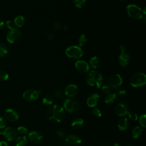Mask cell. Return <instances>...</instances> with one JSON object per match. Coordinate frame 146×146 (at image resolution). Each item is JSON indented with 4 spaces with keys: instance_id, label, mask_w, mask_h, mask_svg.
<instances>
[{
    "instance_id": "44",
    "label": "cell",
    "mask_w": 146,
    "mask_h": 146,
    "mask_svg": "<svg viewBox=\"0 0 146 146\" xmlns=\"http://www.w3.org/2000/svg\"><path fill=\"white\" fill-rule=\"evenodd\" d=\"M54 37V35H53L52 34H48V39H50V40L52 39Z\"/></svg>"
},
{
    "instance_id": "35",
    "label": "cell",
    "mask_w": 146,
    "mask_h": 146,
    "mask_svg": "<svg viewBox=\"0 0 146 146\" xmlns=\"http://www.w3.org/2000/svg\"><path fill=\"white\" fill-rule=\"evenodd\" d=\"M92 114L94 115V116L96 117H99L102 116V112L98 108H94L92 110Z\"/></svg>"
},
{
    "instance_id": "45",
    "label": "cell",
    "mask_w": 146,
    "mask_h": 146,
    "mask_svg": "<svg viewBox=\"0 0 146 146\" xmlns=\"http://www.w3.org/2000/svg\"><path fill=\"white\" fill-rule=\"evenodd\" d=\"M63 29H64V30H67V29H68V27H67V26L66 25H63Z\"/></svg>"
},
{
    "instance_id": "38",
    "label": "cell",
    "mask_w": 146,
    "mask_h": 146,
    "mask_svg": "<svg viewBox=\"0 0 146 146\" xmlns=\"http://www.w3.org/2000/svg\"><path fill=\"white\" fill-rule=\"evenodd\" d=\"M102 91L104 94H108L111 91V88L108 86H104L102 88Z\"/></svg>"
},
{
    "instance_id": "1",
    "label": "cell",
    "mask_w": 146,
    "mask_h": 146,
    "mask_svg": "<svg viewBox=\"0 0 146 146\" xmlns=\"http://www.w3.org/2000/svg\"><path fill=\"white\" fill-rule=\"evenodd\" d=\"M46 116L52 122L58 123L64 118V111L62 106L55 104L47 110Z\"/></svg>"
},
{
    "instance_id": "4",
    "label": "cell",
    "mask_w": 146,
    "mask_h": 146,
    "mask_svg": "<svg viewBox=\"0 0 146 146\" xmlns=\"http://www.w3.org/2000/svg\"><path fill=\"white\" fill-rule=\"evenodd\" d=\"M66 55L71 59H79L83 55L82 49L78 46H71L66 48Z\"/></svg>"
},
{
    "instance_id": "21",
    "label": "cell",
    "mask_w": 146,
    "mask_h": 146,
    "mask_svg": "<svg viewBox=\"0 0 146 146\" xmlns=\"http://www.w3.org/2000/svg\"><path fill=\"white\" fill-rule=\"evenodd\" d=\"M13 22L15 26L17 27H21L25 23V19L23 16L18 15L14 18Z\"/></svg>"
},
{
    "instance_id": "25",
    "label": "cell",
    "mask_w": 146,
    "mask_h": 146,
    "mask_svg": "<svg viewBox=\"0 0 146 146\" xmlns=\"http://www.w3.org/2000/svg\"><path fill=\"white\" fill-rule=\"evenodd\" d=\"M99 63H100V60L98 57L97 56H94L90 59V64L92 68H96L99 66Z\"/></svg>"
},
{
    "instance_id": "48",
    "label": "cell",
    "mask_w": 146,
    "mask_h": 146,
    "mask_svg": "<svg viewBox=\"0 0 146 146\" xmlns=\"http://www.w3.org/2000/svg\"><path fill=\"white\" fill-rule=\"evenodd\" d=\"M117 1H125V0H117Z\"/></svg>"
},
{
    "instance_id": "24",
    "label": "cell",
    "mask_w": 146,
    "mask_h": 146,
    "mask_svg": "<svg viewBox=\"0 0 146 146\" xmlns=\"http://www.w3.org/2000/svg\"><path fill=\"white\" fill-rule=\"evenodd\" d=\"M27 141V139L26 136H19L16 139V146H25Z\"/></svg>"
},
{
    "instance_id": "34",
    "label": "cell",
    "mask_w": 146,
    "mask_h": 146,
    "mask_svg": "<svg viewBox=\"0 0 146 146\" xmlns=\"http://www.w3.org/2000/svg\"><path fill=\"white\" fill-rule=\"evenodd\" d=\"M57 134L60 138H63L66 136V131L63 128H59L57 129Z\"/></svg>"
},
{
    "instance_id": "36",
    "label": "cell",
    "mask_w": 146,
    "mask_h": 146,
    "mask_svg": "<svg viewBox=\"0 0 146 146\" xmlns=\"http://www.w3.org/2000/svg\"><path fill=\"white\" fill-rule=\"evenodd\" d=\"M128 115L129 119L132 121H136L138 119V116H137V114L134 112H129V113L128 114Z\"/></svg>"
},
{
    "instance_id": "42",
    "label": "cell",
    "mask_w": 146,
    "mask_h": 146,
    "mask_svg": "<svg viewBox=\"0 0 146 146\" xmlns=\"http://www.w3.org/2000/svg\"><path fill=\"white\" fill-rule=\"evenodd\" d=\"M0 146H8V145L6 142L3 141H0Z\"/></svg>"
},
{
    "instance_id": "14",
    "label": "cell",
    "mask_w": 146,
    "mask_h": 146,
    "mask_svg": "<svg viewBox=\"0 0 146 146\" xmlns=\"http://www.w3.org/2000/svg\"><path fill=\"white\" fill-rule=\"evenodd\" d=\"M78 92V87L73 84H69L66 86V87L64 89V94L65 95L69 97L72 98L75 96Z\"/></svg>"
},
{
    "instance_id": "7",
    "label": "cell",
    "mask_w": 146,
    "mask_h": 146,
    "mask_svg": "<svg viewBox=\"0 0 146 146\" xmlns=\"http://www.w3.org/2000/svg\"><path fill=\"white\" fill-rule=\"evenodd\" d=\"M63 107L67 111L72 113L78 110L79 105L76 100L72 98H68L63 102Z\"/></svg>"
},
{
    "instance_id": "23",
    "label": "cell",
    "mask_w": 146,
    "mask_h": 146,
    "mask_svg": "<svg viewBox=\"0 0 146 146\" xmlns=\"http://www.w3.org/2000/svg\"><path fill=\"white\" fill-rule=\"evenodd\" d=\"M142 131H143V130L140 127H139V126L135 127L132 131V137L135 139L138 138L141 135Z\"/></svg>"
},
{
    "instance_id": "32",
    "label": "cell",
    "mask_w": 146,
    "mask_h": 146,
    "mask_svg": "<svg viewBox=\"0 0 146 146\" xmlns=\"http://www.w3.org/2000/svg\"><path fill=\"white\" fill-rule=\"evenodd\" d=\"M9 79V74L5 71H0V80H7Z\"/></svg>"
},
{
    "instance_id": "40",
    "label": "cell",
    "mask_w": 146,
    "mask_h": 146,
    "mask_svg": "<svg viewBox=\"0 0 146 146\" xmlns=\"http://www.w3.org/2000/svg\"><path fill=\"white\" fill-rule=\"evenodd\" d=\"M117 94L119 97H124L126 95V91L124 89H119L117 91Z\"/></svg>"
},
{
    "instance_id": "3",
    "label": "cell",
    "mask_w": 146,
    "mask_h": 146,
    "mask_svg": "<svg viewBox=\"0 0 146 146\" xmlns=\"http://www.w3.org/2000/svg\"><path fill=\"white\" fill-rule=\"evenodd\" d=\"M127 13L129 17L134 19H140L145 18V9L143 10L136 5L130 4L127 6Z\"/></svg>"
},
{
    "instance_id": "13",
    "label": "cell",
    "mask_w": 146,
    "mask_h": 146,
    "mask_svg": "<svg viewBox=\"0 0 146 146\" xmlns=\"http://www.w3.org/2000/svg\"><path fill=\"white\" fill-rule=\"evenodd\" d=\"M115 111L116 113L120 116L128 115L129 112L127 106L122 103H118L116 105L115 107Z\"/></svg>"
},
{
    "instance_id": "20",
    "label": "cell",
    "mask_w": 146,
    "mask_h": 146,
    "mask_svg": "<svg viewBox=\"0 0 146 146\" xmlns=\"http://www.w3.org/2000/svg\"><path fill=\"white\" fill-rule=\"evenodd\" d=\"M83 124H84V121L82 119L76 118L72 121L71 123V127L74 129H78L82 128L83 125Z\"/></svg>"
},
{
    "instance_id": "30",
    "label": "cell",
    "mask_w": 146,
    "mask_h": 146,
    "mask_svg": "<svg viewBox=\"0 0 146 146\" xmlns=\"http://www.w3.org/2000/svg\"><path fill=\"white\" fill-rule=\"evenodd\" d=\"M55 95L57 99L62 100L64 97V92L61 89H56L55 91Z\"/></svg>"
},
{
    "instance_id": "11",
    "label": "cell",
    "mask_w": 146,
    "mask_h": 146,
    "mask_svg": "<svg viewBox=\"0 0 146 146\" xmlns=\"http://www.w3.org/2000/svg\"><path fill=\"white\" fill-rule=\"evenodd\" d=\"M1 134H2L4 137L10 141L15 140L17 137V132L13 127H7L5 128Z\"/></svg>"
},
{
    "instance_id": "6",
    "label": "cell",
    "mask_w": 146,
    "mask_h": 146,
    "mask_svg": "<svg viewBox=\"0 0 146 146\" xmlns=\"http://www.w3.org/2000/svg\"><path fill=\"white\" fill-rule=\"evenodd\" d=\"M119 49L120 50V54L119 56L118 60L120 65L122 67H126L129 64L131 60V58L128 53L126 51V47L125 46L121 44L119 46Z\"/></svg>"
},
{
    "instance_id": "37",
    "label": "cell",
    "mask_w": 146,
    "mask_h": 146,
    "mask_svg": "<svg viewBox=\"0 0 146 146\" xmlns=\"http://www.w3.org/2000/svg\"><path fill=\"white\" fill-rule=\"evenodd\" d=\"M6 125H7V121L6 119L3 117L0 116V128H5Z\"/></svg>"
},
{
    "instance_id": "5",
    "label": "cell",
    "mask_w": 146,
    "mask_h": 146,
    "mask_svg": "<svg viewBox=\"0 0 146 146\" xmlns=\"http://www.w3.org/2000/svg\"><path fill=\"white\" fill-rule=\"evenodd\" d=\"M131 85L133 87H140L146 83V76L143 72H137L134 74L130 80Z\"/></svg>"
},
{
    "instance_id": "26",
    "label": "cell",
    "mask_w": 146,
    "mask_h": 146,
    "mask_svg": "<svg viewBox=\"0 0 146 146\" xmlns=\"http://www.w3.org/2000/svg\"><path fill=\"white\" fill-rule=\"evenodd\" d=\"M53 102L54 98L50 95H46L42 99V102L45 105H51L52 104Z\"/></svg>"
},
{
    "instance_id": "12",
    "label": "cell",
    "mask_w": 146,
    "mask_h": 146,
    "mask_svg": "<svg viewBox=\"0 0 146 146\" xmlns=\"http://www.w3.org/2000/svg\"><path fill=\"white\" fill-rule=\"evenodd\" d=\"M65 141L69 146H78L82 143L81 139L75 135H68L66 137Z\"/></svg>"
},
{
    "instance_id": "15",
    "label": "cell",
    "mask_w": 146,
    "mask_h": 146,
    "mask_svg": "<svg viewBox=\"0 0 146 146\" xmlns=\"http://www.w3.org/2000/svg\"><path fill=\"white\" fill-rule=\"evenodd\" d=\"M76 70L82 73H87L90 70L88 64L84 60H78L75 63Z\"/></svg>"
},
{
    "instance_id": "43",
    "label": "cell",
    "mask_w": 146,
    "mask_h": 146,
    "mask_svg": "<svg viewBox=\"0 0 146 146\" xmlns=\"http://www.w3.org/2000/svg\"><path fill=\"white\" fill-rule=\"evenodd\" d=\"M5 26V23L3 21H0V30H2Z\"/></svg>"
},
{
    "instance_id": "39",
    "label": "cell",
    "mask_w": 146,
    "mask_h": 146,
    "mask_svg": "<svg viewBox=\"0 0 146 146\" xmlns=\"http://www.w3.org/2000/svg\"><path fill=\"white\" fill-rule=\"evenodd\" d=\"M6 26L8 29H9L10 30H11V29H15V25L14 24V22H12L11 21H7L6 22Z\"/></svg>"
},
{
    "instance_id": "19",
    "label": "cell",
    "mask_w": 146,
    "mask_h": 146,
    "mask_svg": "<svg viewBox=\"0 0 146 146\" xmlns=\"http://www.w3.org/2000/svg\"><path fill=\"white\" fill-rule=\"evenodd\" d=\"M128 126V120L126 117L121 118L117 123L118 128L120 131H124L125 130Z\"/></svg>"
},
{
    "instance_id": "17",
    "label": "cell",
    "mask_w": 146,
    "mask_h": 146,
    "mask_svg": "<svg viewBox=\"0 0 146 146\" xmlns=\"http://www.w3.org/2000/svg\"><path fill=\"white\" fill-rule=\"evenodd\" d=\"M99 95L96 93H94L91 94L87 99V104L89 107H95L99 101Z\"/></svg>"
},
{
    "instance_id": "22",
    "label": "cell",
    "mask_w": 146,
    "mask_h": 146,
    "mask_svg": "<svg viewBox=\"0 0 146 146\" xmlns=\"http://www.w3.org/2000/svg\"><path fill=\"white\" fill-rule=\"evenodd\" d=\"M117 99V95L114 93H110L105 97L104 102L107 104H111L116 101Z\"/></svg>"
},
{
    "instance_id": "8",
    "label": "cell",
    "mask_w": 146,
    "mask_h": 146,
    "mask_svg": "<svg viewBox=\"0 0 146 146\" xmlns=\"http://www.w3.org/2000/svg\"><path fill=\"white\" fill-rule=\"evenodd\" d=\"M123 83V79L119 74L112 75L108 80V86L113 89L119 88Z\"/></svg>"
},
{
    "instance_id": "47",
    "label": "cell",
    "mask_w": 146,
    "mask_h": 146,
    "mask_svg": "<svg viewBox=\"0 0 146 146\" xmlns=\"http://www.w3.org/2000/svg\"><path fill=\"white\" fill-rule=\"evenodd\" d=\"M102 146H110V145H107V144H104V145H103Z\"/></svg>"
},
{
    "instance_id": "31",
    "label": "cell",
    "mask_w": 146,
    "mask_h": 146,
    "mask_svg": "<svg viewBox=\"0 0 146 146\" xmlns=\"http://www.w3.org/2000/svg\"><path fill=\"white\" fill-rule=\"evenodd\" d=\"M139 123L140 125L143 127L145 128L146 127V116L145 114L144 113L141 115L139 117Z\"/></svg>"
},
{
    "instance_id": "10",
    "label": "cell",
    "mask_w": 146,
    "mask_h": 146,
    "mask_svg": "<svg viewBox=\"0 0 146 146\" xmlns=\"http://www.w3.org/2000/svg\"><path fill=\"white\" fill-rule=\"evenodd\" d=\"M40 91V90H35L34 89H29L24 92L22 96L23 98L27 101H34L38 98L39 94Z\"/></svg>"
},
{
    "instance_id": "28",
    "label": "cell",
    "mask_w": 146,
    "mask_h": 146,
    "mask_svg": "<svg viewBox=\"0 0 146 146\" xmlns=\"http://www.w3.org/2000/svg\"><path fill=\"white\" fill-rule=\"evenodd\" d=\"M87 42V37L85 34H82L78 39V43L80 46H84Z\"/></svg>"
},
{
    "instance_id": "49",
    "label": "cell",
    "mask_w": 146,
    "mask_h": 146,
    "mask_svg": "<svg viewBox=\"0 0 146 146\" xmlns=\"http://www.w3.org/2000/svg\"><path fill=\"white\" fill-rule=\"evenodd\" d=\"M59 146H64V145H59Z\"/></svg>"
},
{
    "instance_id": "2",
    "label": "cell",
    "mask_w": 146,
    "mask_h": 146,
    "mask_svg": "<svg viewBox=\"0 0 146 146\" xmlns=\"http://www.w3.org/2000/svg\"><path fill=\"white\" fill-rule=\"evenodd\" d=\"M86 80L88 85L99 88L102 86L103 77L99 72L92 70L88 73Z\"/></svg>"
},
{
    "instance_id": "33",
    "label": "cell",
    "mask_w": 146,
    "mask_h": 146,
    "mask_svg": "<svg viewBox=\"0 0 146 146\" xmlns=\"http://www.w3.org/2000/svg\"><path fill=\"white\" fill-rule=\"evenodd\" d=\"M17 131L18 132L21 134V135H26L28 133V129L24 127H22V126H21V127H19L17 129Z\"/></svg>"
},
{
    "instance_id": "9",
    "label": "cell",
    "mask_w": 146,
    "mask_h": 146,
    "mask_svg": "<svg viewBox=\"0 0 146 146\" xmlns=\"http://www.w3.org/2000/svg\"><path fill=\"white\" fill-rule=\"evenodd\" d=\"M21 37V32L17 29L10 30L7 34L6 39L10 43L17 42Z\"/></svg>"
},
{
    "instance_id": "16",
    "label": "cell",
    "mask_w": 146,
    "mask_h": 146,
    "mask_svg": "<svg viewBox=\"0 0 146 146\" xmlns=\"http://www.w3.org/2000/svg\"><path fill=\"white\" fill-rule=\"evenodd\" d=\"M28 138L32 143L37 144L42 141L43 137L40 133L36 131H32L29 133Z\"/></svg>"
},
{
    "instance_id": "46",
    "label": "cell",
    "mask_w": 146,
    "mask_h": 146,
    "mask_svg": "<svg viewBox=\"0 0 146 146\" xmlns=\"http://www.w3.org/2000/svg\"><path fill=\"white\" fill-rule=\"evenodd\" d=\"M113 146H120V145L119 144H117V143H115V144H113Z\"/></svg>"
},
{
    "instance_id": "27",
    "label": "cell",
    "mask_w": 146,
    "mask_h": 146,
    "mask_svg": "<svg viewBox=\"0 0 146 146\" xmlns=\"http://www.w3.org/2000/svg\"><path fill=\"white\" fill-rule=\"evenodd\" d=\"M8 54V49L6 45L0 43V57L5 56Z\"/></svg>"
},
{
    "instance_id": "41",
    "label": "cell",
    "mask_w": 146,
    "mask_h": 146,
    "mask_svg": "<svg viewBox=\"0 0 146 146\" xmlns=\"http://www.w3.org/2000/svg\"><path fill=\"white\" fill-rule=\"evenodd\" d=\"M54 29L56 30H58L62 28V25L59 22H55L53 25Z\"/></svg>"
},
{
    "instance_id": "29",
    "label": "cell",
    "mask_w": 146,
    "mask_h": 146,
    "mask_svg": "<svg viewBox=\"0 0 146 146\" xmlns=\"http://www.w3.org/2000/svg\"><path fill=\"white\" fill-rule=\"evenodd\" d=\"M74 6L77 8H82L83 7L85 4L86 0H74Z\"/></svg>"
},
{
    "instance_id": "18",
    "label": "cell",
    "mask_w": 146,
    "mask_h": 146,
    "mask_svg": "<svg viewBox=\"0 0 146 146\" xmlns=\"http://www.w3.org/2000/svg\"><path fill=\"white\" fill-rule=\"evenodd\" d=\"M5 116L6 118L10 121H15L18 118V114L13 109L9 108L7 109L5 112Z\"/></svg>"
},
{
    "instance_id": "50",
    "label": "cell",
    "mask_w": 146,
    "mask_h": 146,
    "mask_svg": "<svg viewBox=\"0 0 146 146\" xmlns=\"http://www.w3.org/2000/svg\"><path fill=\"white\" fill-rule=\"evenodd\" d=\"M78 146H79V145H78Z\"/></svg>"
}]
</instances>
